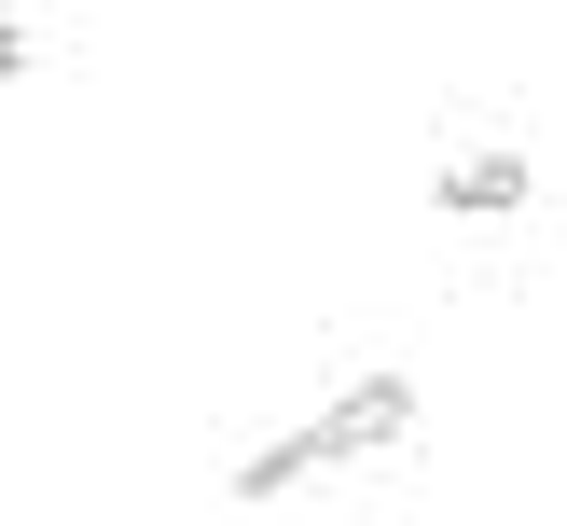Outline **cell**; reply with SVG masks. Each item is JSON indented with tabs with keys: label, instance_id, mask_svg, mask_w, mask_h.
Wrapping results in <instances>:
<instances>
[{
	"label": "cell",
	"instance_id": "1",
	"mask_svg": "<svg viewBox=\"0 0 567 526\" xmlns=\"http://www.w3.org/2000/svg\"><path fill=\"white\" fill-rule=\"evenodd\" d=\"M319 430H332V457H388V443H415V388L402 374H360V388L319 402Z\"/></svg>",
	"mask_w": 567,
	"mask_h": 526
},
{
	"label": "cell",
	"instance_id": "4",
	"mask_svg": "<svg viewBox=\"0 0 567 526\" xmlns=\"http://www.w3.org/2000/svg\"><path fill=\"white\" fill-rule=\"evenodd\" d=\"M42 70V42H28V14H0V83H28Z\"/></svg>",
	"mask_w": 567,
	"mask_h": 526
},
{
	"label": "cell",
	"instance_id": "3",
	"mask_svg": "<svg viewBox=\"0 0 567 526\" xmlns=\"http://www.w3.org/2000/svg\"><path fill=\"white\" fill-rule=\"evenodd\" d=\"M319 471H347V457H332V430L305 415V430H277L264 457H236V498H291V485H319Z\"/></svg>",
	"mask_w": 567,
	"mask_h": 526
},
{
	"label": "cell",
	"instance_id": "2",
	"mask_svg": "<svg viewBox=\"0 0 567 526\" xmlns=\"http://www.w3.org/2000/svg\"><path fill=\"white\" fill-rule=\"evenodd\" d=\"M526 194H540L526 153H443V208H457V221H513Z\"/></svg>",
	"mask_w": 567,
	"mask_h": 526
}]
</instances>
